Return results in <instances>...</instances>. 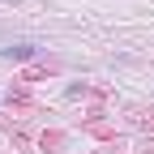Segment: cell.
Here are the masks:
<instances>
[{
	"label": "cell",
	"mask_w": 154,
	"mask_h": 154,
	"mask_svg": "<svg viewBox=\"0 0 154 154\" xmlns=\"http://www.w3.org/2000/svg\"><path fill=\"white\" fill-rule=\"evenodd\" d=\"M9 5H17V0H9Z\"/></svg>",
	"instance_id": "2"
},
{
	"label": "cell",
	"mask_w": 154,
	"mask_h": 154,
	"mask_svg": "<svg viewBox=\"0 0 154 154\" xmlns=\"http://www.w3.org/2000/svg\"><path fill=\"white\" fill-rule=\"evenodd\" d=\"M34 51H38L34 43H9V47H0V60H5V64H22V60H30Z\"/></svg>",
	"instance_id": "1"
}]
</instances>
